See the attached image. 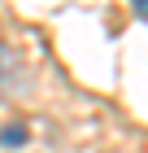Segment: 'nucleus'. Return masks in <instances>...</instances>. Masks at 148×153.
I'll use <instances>...</instances> for the list:
<instances>
[{"instance_id":"1","label":"nucleus","mask_w":148,"mask_h":153,"mask_svg":"<svg viewBox=\"0 0 148 153\" xmlns=\"http://www.w3.org/2000/svg\"><path fill=\"white\" fill-rule=\"evenodd\" d=\"M22 79H26V70H22V57H18V48L0 44V96H13Z\"/></svg>"},{"instance_id":"2","label":"nucleus","mask_w":148,"mask_h":153,"mask_svg":"<svg viewBox=\"0 0 148 153\" xmlns=\"http://www.w3.org/2000/svg\"><path fill=\"white\" fill-rule=\"evenodd\" d=\"M31 140V127L26 123H9V127H0V149H22Z\"/></svg>"}]
</instances>
